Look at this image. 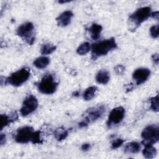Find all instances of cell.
<instances>
[{
	"label": "cell",
	"instance_id": "cell-14",
	"mask_svg": "<svg viewBox=\"0 0 159 159\" xmlns=\"http://www.w3.org/2000/svg\"><path fill=\"white\" fill-rule=\"evenodd\" d=\"M102 30V27L101 25L95 23L93 24L88 29L91 38L94 40H98L100 37Z\"/></svg>",
	"mask_w": 159,
	"mask_h": 159
},
{
	"label": "cell",
	"instance_id": "cell-6",
	"mask_svg": "<svg viewBox=\"0 0 159 159\" xmlns=\"http://www.w3.org/2000/svg\"><path fill=\"white\" fill-rule=\"evenodd\" d=\"M30 76V70L27 68H21L12 73L6 79V83L14 86H19L26 82Z\"/></svg>",
	"mask_w": 159,
	"mask_h": 159
},
{
	"label": "cell",
	"instance_id": "cell-10",
	"mask_svg": "<svg viewBox=\"0 0 159 159\" xmlns=\"http://www.w3.org/2000/svg\"><path fill=\"white\" fill-rule=\"evenodd\" d=\"M125 109L121 106L116 107L112 109L111 111L108 120L107 122V125L109 127H111L113 125H117L120 124L125 116Z\"/></svg>",
	"mask_w": 159,
	"mask_h": 159
},
{
	"label": "cell",
	"instance_id": "cell-22",
	"mask_svg": "<svg viewBox=\"0 0 159 159\" xmlns=\"http://www.w3.org/2000/svg\"><path fill=\"white\" fill-rule=\"evenodd\" d=\"M91 50L90 44L88 42H84L81 43L77 48L76 52L80 55H86Z\"/></svg>",
	"mask_w": 159,
	"mask_h": 159
},
{
	"label": "cell",
	"instance_id": "cell-25",
	"mask_svg": "<svg viewBox=\"0 0 159 159\" xmlns=\"http://www.w3.org/2000/svg\"><path fill=\"white\" fill-rule=\"evenodd\" d=\"M150 33L153 39L158 37V25H153L150 29Z\"/></svg>",
	"mask_w": 159,
	"mask_h": 159
},
{
	"label": "cell",
	"instance_id": "cell-7",
	"mask_svg": "<svg viewBox=\"0 0 159 159\" xmlns=\"http://www.w3.org/2000/svg\"><path fill=\"white\" fill-rule=\"evenodd\" d=\"M34 26L30 22L23 23L17 29V35L22 38L29 45H32L35 42V35L34 32Z\"/></svg>",
	"mask_w": 159,
	"mask_h": 159
},
{
	"label": "cell",
	"instance_id": "cell-5",
	"mask_svg": "<svg viewBox=\"0 0 159 159\" xmlns=\"http://www.w3.org/2000/svg\"><path fill=\"white\" fill-rule=\"evenodd\" d=\"M144 145H153L159 140V128L158 125L152 124L143 129L141 134Z\"/></svg>",
	"mask_w": 159,
	"mask_h": 159
},
{
	"label": "cell",
	"instance_id": "cell-13",
	"mask_svg": "<svg viewBox=\"0 0 159 159\" xmlns=\"http://www.w3.org/2000/svg\"><path fill=\"white\" fill-rule=\"evenodd\" d=\"M18 118V115L16 112L11 113L9 116L6 114L1 115V130H2L4 127L13 122Z\"/></svg>",
	"mask_w": 159,
	"mask_h": 159
},
{
	"label": "cell",
	"instance_id": "cell-4",
	"mask_svg": "<svg viewBox=\"0 0 159 159\" xmlns=\"http://www.w3.org/2000/svg\"><path fill=\"white\" fill-rule=\"evenodd\" d=\"M58 83L52 74L45 75L37 85L39 91L45 94H52L54 93L57 88Z\"/></svg>",
	"mask_w": 159,
	"mask_h": 159
},
{
	"label": "cell",
	"instance_id": "cell-27",
	"mask_svg": "<svg viewBox=\"0 0 159 159\" xmlns=\"http://www.w3.org/2000/svg\"><path fill=\"white\" fill-rule=\"evenodd\" d=\"M114 71L118 75H122L125 71V67L121 65H117L114 67Z\"/></svg>",
	"mask_w": 159,
	"mask_h": 159
},
{
	"label": "cell",
	"instance_id": "cell-31",
	"mask_svg": "<svg viewBox=\"0 0 159 159\" xmlns=\"http://www.w3.org/2000/svg\"><path fill=\"white\" fill-rule=\"evenodd\" d=\"M151 16H152L154 19L158 20V11H155V12H152V13H151Z\"/></svg>",
	"mask_w": 159,
	"mask_h": 159
},
{
	"label": "cell",
	"instance_id": "cell-32",
	"mask_svg": "<svg viewBox=\"0 0 159 159\" xmlns=\"http://www.w3.org/2000/svg\"><path fill=\"white\" fill-rule=\"evenodd\" d=\"M70 2V1H59L58 2L60 3V4H62V3H65V2Z\"/></svg>",
	"mask_w": 159,
	"mask_h": 159
},
{
	"label": "cell",
	"instance_id": "cell-21",
	"mask_svg": "<svg viewBox=\"0 0 159 159\" xmlns=\"http://www.w3.org/2000/svg\"><path fill=\"white\" fill-rule=\"evenodd\" d=\"M56 50V46L53 44L47 43L42 45L40 48V53L42 55H49Z\"/></svg>",
	"mask_w": 159,
	"mask_h": 159
},
{
	"label": "cell",
	"instance_id": "cell-9",
	"mask_svg": "<svg viewBox=\"0 0 159 159\" xmlns=\"http://www.w3.org/2000/svg\"><path fill=\"white\" fill-rule=\"evenodd\" d=\"M34 129L30 126H24L17 130L14 134V140L19 143H26L31 142Z\"/></svg>",
	"mask_w": 159,
	"mask_h": 159
},
{
	"label": "cell",
	"instance_id": "cell-20",
	"mask_svg": "<svg viewBox=\"0 0 159 159\" xmlns=\"http://www.w3.org/2000/svg\"><path fill=\"white\" fill-rule=\"evenodd\" d=\"M97 91V87L95 86H92L88 88L84 92L83 94V99L86 101H89L92 99L96 94Z\"/></svg>",
	"mask_w": 159,
	"mask_h": 159
},
{
	"label": "cell",
	"instance_id": "cell-19",
	"mask_svg": "<svg viewBox=\"0 0 159 159\" xmlns=\"http://www.w3.org/2000/svg\"><path fill=\"white\" fill-rule=\"evenodd\" d=\"M143 155L145 158H153L157 155V150L153 147V145H145V148L142 151Z\"/></svg>",
	"mask_w": 159,
	"mask_h": 159
},
{
	"label": "cell",
	"instance_id": "cell-28",
	"mask_svg": "<svg viewBox=\"0 0 159 159\" xmlns=\"http://www.w3.org/2000/svg\"><path fill=\"white\" fill-rule=\"evenodd\" d=\"M91 148V145L88 143H83L81 147V150H83V152H87Z\"/></svg>",
	"mask_w": 159,
	"mask_h": 159
},
{
	"label": "cell",
	"instance_id": "cell-2",
	"mask_svg": "<svg viewBox=\"0 0 159 159\" xmlns=\"http://www.w3.org/2000/svg\"><path fill=\"white\" fill-rule=\"evenodd\" d=\"M105 111L106 107L102 104H98L88 109L83 114L81 121L79 123V127H85L89 124L101 118Z\"/></svg>",
	"mask_w": 159,
	"mask_h": 159
},
{
	"label": "cell",
	"instance_id": "cell-30",
	"mask_svg": "<svg viewBox=\"0 0 159 159\" xmlns=\"http://www.w3.org/2000/svg\"><path fill=\"white\" fill-rule=\"evenodd\" d=\"M5 142H6V135H4L3 134H1V137H0V143L2 145Z\"/></svg>",
	"mask_w": 159,
	"mask_h": 159
},
{
	"label": "cell",
	"instance_id": "cell-3",
	"mask_svg": "<svg viewBox=\"0 0 159 159\" xmlns=\"http://www.w3.org/2000/svg\"><path fill=\"white\" fill-rule=\"evenodd\" d=\"M151 8L148 6L142 7L137 9L129 18L130 23L133 25L132 29H136L142 23L151 16Z\"/></svg>",
	"mask_w": 159,
	"mask_h": 159
},
{
	"label": "cell",
	"instance_id": "cell-16",
	"mask_svg": "<svg viewBox=\"0 0 159 159\" xmlns=\"http://www.w3.org/2000/svg\"><path fill=\"white\" fill-rule=\"evenodd\" d=\"M49 58L45 56H42L37 58L33 62L34 65L39 69H43L46 68L50 63Z\"/></svg>",
	"mask_w": 159,
	"mask_h": 159
},
{
	"label": "cell",
	"instance_id": "cell-17",
	"mask_svg": "<svg viewBox=\"0 0 159 159\" xmlns=\"http://www.w3.org/2000/svg\"><path fill=\"white\" fill-rule=\"evenodd\" d=\"M140 144L137 142H131L127 143L124 147V152L128 153H136L140 150Z\"/></svg>",
	"mask_w": 159,
	"mask_h": 159
},
{
	"label": "cell",
	"instance_id": "cell-1",
	"mask_svg": "<svg viewBox=\"0 0 159 159\" xmlns=\"http://www.w3.org/2000/svg\"><path fill=\"white\" fill-rule=\"evenodd\" d=\"M117 48V43L114 38L104 40L93 44L91 47V55L93 60L106 55L110 51Z\"/></svg>",
	"mask_w": 159,
	"mask_h": 159
},
{
	"label": "cell",
	"instance_id": "cell-26",
	"mask_svg": "<svg viewBox=\"0 0 159 159\" xmlns=\"http://www.w3.org/2000/svg\"><path fill=\"white\" fill-rule=\"evenodd\" d=\"M124 142V140L122 139H116L112 142L111 148L116 149V148L120 147L123 144Z\"/></svg>",
	"mask_w": 159,
	"mask_h": 159
},
{
	"label": "cell",
	"instance_id": "cell-23",
	"mask_svg": "<svg viewBox=\"0 0 159 159\" xmlns=\"http://www.w3.org/2000/svg\"><path fill=\"white\" fill-rule=\"evenodd\" d=\"M31 142L34 144H42L43 142L40 131L34 132L31 139Z\"/></svg>",
	"mask_w": 159,
	"mask_h": 159
},
{
	"label": "cell",
	"instance_id": "cell-29",
	"mask_svg": "<svg viewBox=\"0 0 159 159\" xmlns=\"http://www.w3.org/2000/svg\"><path fill=\"white\" fill-rule=\"evenodd\" d=\"M152 60L153 62L155 64L158 65V61H159L158 54V53L153 54L152 56Z\"/></svg>",
	"mask_w": 159,
	"mask_h": 159
},
{
	"label": "cell",
	"instance_id": "cell-11",
	"mask_svg": "<svg viewBox=\"0 0 159 159\" xmlns=\"http://www.w3.org/2000/svg\"><path fill=\"white\" fill-rule=\"evenodd\" d=\"M150 75V71L146 68H139L136 69L133 74L132 78L135 80L136 84L140 85L145 83Z\"/></svg>",
	"mask_w": 159,
	"mask_h": 159
},
{
	"label": "cell",
	"instance_id": "cell-24",
	"mask_svg": "<svg viewBox=\"0 0 159 159\" xmlns=\"http://www.w3.org/2000/svg\"><path fill=\"white\" fill-rule=\"evenodd\" d=\"M150 109L154 112L158 111V96L157 95L156 96L150 99Z\"/></svg>",
	"mask_w": 159,
	"mask_h": 159
},
{
	"label": "cell",
	"instance_id": "cell-8",
	"mask_svg": "<svg viewBox=\"0 0 159 159\" xmlns=\"http://www.w3.org/2000/svg\"><path fill=\"white\" fill-rule=\"evenodd\" d=\"M38 101L35 96L30 94L24 99L22 107L20 109V114L22 116H27L32 113L38 107Z\"/></svg>",
	"mask_w": 159,
	"mask_h": 159
},
{
	"label": "cell",
	"instance_id": "cell-18",
	"mask_svg": "<svg viewBox=\"0 0 159 159\" xmlns=\"http://www.w3.org/2000/svg\"><path fill=\"white\" fill-rule=\"evenodd\" d=\"M53 134L57 140L61 141L67 137L68 135V131L65 127H60L55 130Z\"/></svg>",
	"mask_w": 159,
	"mask_h": 159
},
{
	"label": "cell",
	"instance_id": "cell-12",
	"mask_svg": "<svg viewBox=\"0 0 159 159\" xmlns=\"http://www.w3.org/2000/svg\"><path fill=\"white\" fill-rule=\"evenodd\" d=\"M73 17V14L71 11H65L61 12L56 19L58 25L63 27L68 25Z\"/></svg>",
	"mask_w": 159,
	"mask_h": 159
},
{
	"label": "cell",
	"instance_id": "cell-15",
	"mask_svg": "<svg viewBox=\"0 0 159 159\" xmlns=\"http://www.w3.org/2000/svg\"><path fill=\"white\" fill-rule=\"evenodd\" d=\"M109 73L104 69L100 70L96 75V80L99 84H106L109 82Z\"/></svg>",
	"mask_w": 159,
	"mask_h": 159
}]
</instances>
